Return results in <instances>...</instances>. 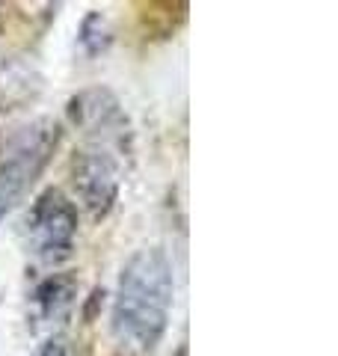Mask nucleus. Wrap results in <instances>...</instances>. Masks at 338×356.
Wrapping results in <instances>:
<instances>
[{"label": "nucleus", "instance_id": "nucleus-2", "mask_svg": "<svg viewBox=\"0 0 338 356\" xmlns=\"http://www.w3.org/2000/svg\"><path fill=\"white\" fill-rule=\"evenodd\" d=\"M60 143V125L54 119H36L24 128H15L0 149V220L13 211L33 181L48 166Z\"/></svg>", "mask_w": 338, "mask_h": 356}, {"label": "nucleus", "instance_id": "nucleus-6", "mask_svg": "<svg viewBox=\"0 0 338 356\" xmlns=\"http://www.w3.org/2000/svg\"><path fill=\"white\" fill-rule=\"evenodd\" d=\"M77 288L81 285H77V276H72V273H54L48 280H42L30 297L36 318L45 321V324H60V321H65L69 312L74 309Z\"/></svg>", "mask_w": 338, "mask_h": 356}, {"label": "nucleus", "instance_id": "nucleus-1", "mask_svg": "<svg viewBox=\"0 0 338 356\" xmlns=\"http://www.w3.org/2000/svg\"><path fill=\"white\" fill-rule=\"evenodd\" d=\"M175 300V267L163 247H140L119 270L110 324L122 344L152 350L163 339Z\"/></svg>", "mask_w": 338, "mask_h": 356}, {"label": "nucleus", "instance_id": "nucleus-4", "mask_svg": "<svg viewBox=\"0 0 338 356\" xmlns=\"http://www.w3.org/2000/svg\"><path fill=\"white\" fill-rule=\"evenodd\" d=\"M125 152L104 146V143H86L72 158V184L81 205L95 220L107 217L119 199V187L125 178Z\"/></svg>", "mask_w": 338, "mask_h": 356}, {"label": "nucleus", "instance_id": "nucleus-3", "mask_svg": "<svg viewBox=\"0 0 338 356\" xmlns=\"http://www.w3.org/2000/svg\"><path fill=\"white\" fill-rule=\"evenodd\" d=\"M77 208L60 187L42 191L24 217L27 250L36 255L42 264H63L72 259L77 243Z\"/></svg>", "mask_w": 338, "mask_h": 356}, {"label": "nucleus", "instance_id": "nucleus-7", "mask_svg": "<svg viewBox=\"0 0 338 356\" xmlns=\"http://www.w3.org/2000/svg\"><path fill=\"white\" fill-rule=\"evenodd\" d=\"M33 356H74V350H72V344H69L65 336H48L36 348Z\"/></svg>", "mask_w": 338, "mask_h": 356}, {"label": "nucleus", "instance_id": "nucleus-5", "mask_svg": "<svg viewBox=\"0 0 338 356\" xmlns=\"http://www.w3.org/2000/svg\"><path fill=\"white\" fill-rule=\"evenodd\" d=\"M69 116L77 131L86 134V143H104L119 152L131 154V122L125 107L110 89H83L69 102Z\"/></svg>", "mask_w": 338, "mask_h": 356}]
</instances>
